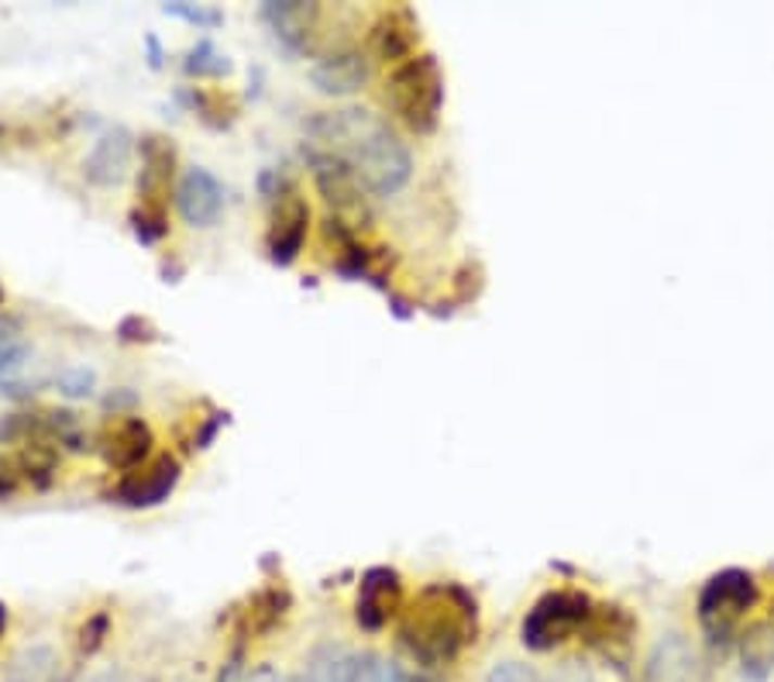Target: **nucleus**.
Listing matches in <instances>:
<instances>
[{
  "mask_svg": "<svg viewBox=\"0 0 774 682\" xmlns=\"http://www.w3.org/2000/svg\"><path fill=\"white\" fill-rule=\"evenodd\" d=\"M314 146L334 152L348 163L361 190L369 197H396L414 176V152L382 122L376 111L344 108L323 111L310 122Z\"/></svg>",
  "mask_w": 774,
  "mask_h": 682,
  "instance_id": "f257e3e1",
  "label": "nucleus"
},
{
  "mask_svg": "<svg viewBox=\"0 0 774 682\" xmlns=\"http://www.w3.org/2000/svg\"><path fill=\"white\" fill-rule=\"evenodd\" d=\"M399 648L423 669H441L479 641V599L461 583H427L403 607Z\"/></svg>",
  "mask_w": 774,
  "mask_h": 682,
  "instance_id": "f03ea898",
  "label": "nucleus"
},
{
  "mask_svg": "<svg viewBox=\"0 0 774 682\" xmlns=\"http://www.w3.org/2000/svg\"><path fill=\"white\" fill-rule=\"evenodd\" d=\"M385 104L414 135H434L444 114V70L434 52H417L385 76Z\"/></svg>",
  "mask_w": 774,
  "mask_h": 682,
  "instance_id": "7ed1b4c3",
  "label": "nucleus"
},
{
  "mask_svg": "<svg viewBox=\"0 0 774 682\" xmlns=\"http://www.w3.org/2000/svg\"><path fill=\"white\" fill-rule=\"evenodd\" d=\"M761 604V583L747 569H720L706 579L696 599L699 628L709 645H729L740 637V620Z\"/></svg>",
  "mask_w": 774,
  "mask_h": 682,
  "instance_id": "20e7f679",
  "label": "nucleus"
},
{
  "mask_svg": "<svg viewBox=\"0 0 774 682\" xmlns=\"http://www.w3.org/2000/svg\"><path fill=\"white\" fill-rule=\"evenodd\" d=\"M596 614V599L585 590H547L534 599V607L526 610L520 624V641L523 648H531L537 655L555 652L564 641H572L575 634L585 631V624Z\"/></svg>",
  "mask_w": 774,
  "mask_h": 682,
  "instance_id": "39448f33",
  "label": "nucleus"
},
{
  "mask_svg": "<svg viewBox=\"0 0 774 682\" xmlns=\"http://www.w3.org/2000/svg\"><path fill=\"white\" fill-rule=\"evenodd\" d=\"M182 479V463L173 452L152 455L145 466H138L117 479V487L107 493L111 504L128 507V510H152L162 507L176 493Z\"/></svg>",
  "mask_w": 774,
  "mask_h": 682,
  "instance_id": "423d86ee",
  "label": "nucleus"
},
{
  "mask_svg": "<svg viewBox=\"0 0 774 682\" xmlns=\"http://www.w3.org/2000/svg\"><path fill=\"white\" fill-rule=\"evenodd\" d=\"M310 220H314V211L296 184L272 200V217H269V231H266V252H269L272 266L290 269L303 255V245H307V235H310Z\"/></svg>",
  "mask_w": 774,
  "mask_h": 682,
  "instance_id": "0eeeda50",
  "label": "nucleus"
},
{
  "mask_svg": "<svg viewBox=\"0 0 774 682\" xmlns=\"http://www.w3.org/2000/svg\"><path fill=\"white\" fill-rule=\"evenodd\" d=\"M303 159H307V169H310V179L320 193L323 204L331 207V214L348 220V214H365L369 217V207H365V200L369 193L361 190V184L355 179V173L348 169V163H341V159L328 149L320 146H303Z\"/></svg>",
  "mask_w": 774,
  "mask_h": 682,
  "instance_id": "6e6552de",
  "label": "nucleus"
},
{
  "mask_svg": "<svg viewBox=\"0 0 774 682\" xmlns=\"http://www.w3.org/2000/svg\"><path fill=\"white\" fill-rule=\"evenodd\" d=\"M420 46V14L410 4H393L376 14L365 35V55L385 66H399L417 55Z\"/></svg>",
  "mask_w": 774,
  "mask_h": 682,
  "instance_id": "1a4fd4ad",
  "label": "nucleus"
},
{
  "mask_svg": "<svg viewBox=\"0 0 774 682\" xmlns=\"http://www.w3.org/2000/svg\"><path fill=\"white\" fill-rule=\"evenodd\" d=\"M403 576L393 566H372L358 579L355 596V624L365 634H379L390 620L403 614Z\"/></svg>",
  "mask_w": 774,
  "mask_h": 682,
  "instance_id": "9d476101",
  "label": "nucleus"
},
{
  "mask_svg": "<svg viewBox=\"0 0 774 682\" xmlns=\"http://www.w3.org/2000/svg\"><path fill=\"white\" fill-rule=\"evenodd\" d=\"M93 449L114 472H131L152 458L155 434H152L145 417L125 414V417H111L107 425L97 431Z\"/></svg>",
  "mask_w": 774,
  "mask_h": 682,
  "instance_id": "9b49d317",
  "label": "nucleus"
},
{
  "mask_svg": "<svg viewBox=\"0 0 774 682\" xmlns=\"http://www.w3.org/2000/svg\"><path fill=\"white\" fill-rule=\"evenodd\" d=\"M293 610V590L287 583H266L244 599V610L234 614V645H252V641L269 637L287 624V617Z\"/></svg>",
  "mask_w": 774,
  "mask_h": 682,
  "instance_id": "f8f14e48",
  "label": "nucleus"
},
{
  "mask_svg": "<svg viewBox=\"0 0 774 682\" xmlns=\"http://www.w3.org/2000/svg\"><path fill=\"white\" fill-rule=\"evenodd\" d=\"M173 204L190 228H214L224 214V204H228V190L211 169L190 166L176 179Z\"/></svg>",
  "mask_w": 774,
  "mask_h": 682,
  "instance_id": "ddd939ff",
  "label": "nucleus"
},
{
  "mask_svg": "<svg viewBox=\"0 0 774 682\" xmlns=\"http://www.w3.org/2000/svg\"><path fill=\"white\" fill-rule=\"evenodd\" d=\"M640 682H709V669L682 631H668L647 652Z\"/></svg>",
  "mask_w": 774,
  "mask_h": 682,
  "instance_id": "4468645a",
  "label": "nucleus"
},
{
  "mask_svg": "<svg viewBox=\"0 0 774 682\" xmlns=\"http://www.w3.org/2000/svg\"><path fill=\"white\" fill-rule=\"evenodd\" d=\"M138 149H141L138 204L169 211V193L176 190V166H179V152L173 146V138L145 135Z\"/></svg>",
  "mask_w": 774,
  "mask_h": 682,
  "instance_id": "2eb2a0df",
  "label": "nucleus"
},
{
  "mask_svg": "<svg viewBox=\"0 0 774 682\" xmlns=\"http://www.w3.org/2000/svg\"><path fill=\"white\" fill-rule=\"evenodd\" d=\"M258 17L269 25V31L276 35V42L303 55L310 52L314 38H317V25H320V4L317 0H262Z\"/></svg>",
  "mask_w": 774,
  "mask_h": 682,
  "instance_id": "dca6fc26",
  "label": "nucleus"
},
{
  "mask_svg": "<svg viewBox=\"0 0 774 682\" xmlns=\"http://www.w3.org/2000/svg\"><path fill=\"white\" fill-rule=\"evenodd\" d=\"M637 631H640L637 617L630 614L626 607H620V604H602V607H596L593 620L585 624L582 637H585L588 648H596V652L609 661V666L626 669L630 648H634Z\"/></svg>",
  "mask_w": 774,
  "mask_h": 682,
  "instance_id": "f3484780",
  "label": "nucleus"
},
{
  "mask_svg": "<svg viewBox=\"0 0 774 682\" xmlns=\"http://www.w3.org/2000/svg\"><path fill=\"white\" fill-rule=\"evenodd\" d=\"M131 155H135V135L128 128H107L97 138L93 149L84 159V176L93 187H120L131 173Z\"/></svg>",
  "mask_w": 774,
  "mask_h": 682,
  "instance_id": "a211bd4d",
  "label": "nucleus"
},
{
  "mask_svg": "<svg viewBox=\"0 0 774 682\" xmlns=\"http://www.w3.org/2000/svg\"><path fill=\"white\" fill-rule=\"evenodd\" d=\"M369 55L355 46H344L320 55L310 70V79L323 97H352L369 84Z\"/></svg>",
  "mask_w": 774,
  "mask_h": 682,
  "instance_id": "6ab92c4d",
  "label": "nucleus"
},
{
  "mask_svg": "<svg viewBox=\"0 0 774 682\" xmlns=\"http://www.w3.org/2000/svg\"><path fill=\"white\" fill-rule=\"evenodd\" d=\"M376 658L379 655L372 652H355V648L334 645V641H323V645L310 652L307 672L303 675L310 682H369Z\"/></svg>",
  "mask_w": 774,
  "mask_h": 682,
  "instance_id": "aec40b11",
  "label": "nucleus"
},
{
  "mask_svg": "<svg viewBox=\"0 0 774 682\" xmlns=\"http://www.w3.org/2000/svg\"><path fill=\"white\" fill-rule=\"evenodd\" d=\"M740 675L747 682H767L774 675V620H758L740 631Z\"/></svg>",
  "mask_w": 774,
  "mask_h": 682,
  "instance_id": "412c9836",
  "label": "nucleus"
},
{
  "mask_svg": "<svg viewBox=\"0 0 774 682\" xmlns=\"http://www.w3.org/2000/svg\"><path fill=\"white\" fill-rule=\"evenodd\" d=\"M63 658L52 645H28L8 661L4 682H55L63 679Z\"/></svg>",
  "mask_w": 774,
  "mask_h": 682,
  "instance_id": "4be33fe9",
  "label": "nucleus"
},
{
  "mask_svg": "<svg viewBox=\"0 0 774 682\" xmlns=\"http://www.w3.org/2000/svg\"><path fill=\"white\" fill-rule=\"evenodd\" d=\"M14 463L22 479H28L35 490H49L59 472V449L49 445V441H25V449L17 452Z\"/></svg>",
  "mask_w": 774,
  "mask_h": 682,
  "instance_id": "5701e85b",
  "label": "nucleus"
},
{
  "mask_svg": "<svg viewBox=\"0 0 774 682\" xmlns=\"http://www.w3.org/2000/svg\"><path fill=\"white\" fill-rule=\"evenodd\" d=\"M179 100H187L200 122L207 125V128H214V131L231 128L234 117H238V104L228 93H220V90H200V87H193V90H182Z\"/></svg>",
  "mask_w": 774,
  "mask_h": 682,
  "instance_id": "b1692460",
  "label": "nucleus"
},
{
  "mask_svg": "<svg viewBox=\"0 0 774 682\" xmlns=\"http://www.w3.org/2000/svg\"><path fill=\"white\" fill-rule=\"evenodd\" d=\"M231 59L224 55L211 38H200V42L182 55V73L196 76V79H224L231 76Z\"/></svg>",
  "mask_w": 774,
  "mask_h": 682,
  "instance_id": "393cba45",
  "label": "nucleus"
},
{
  "mask_svg": "<svg viewBox=\"0 0 774 682\" xmlns=\"http://www.w3.org/2000/svg\"><path fill=\"white\" fill-rule=\"evenodd\" d=\"M282 672H276L269 661L249 666V645H231V655L224 658L217 672V682H279Z\"/></svg>",
  "mask_w": 774,
  "mask_h": 682,
  "instance_id": "a878e982",
  "label": "nucleus"
},
{
  "mask_svg": "<svg viewBox=\"0 0 774 682\" xmlns=\"http://www.w3.org/2000/svg\"><path fill=\"white\" fill-rule=\"evenodd\" d=\"M128 225H131V235L138 238V242L152 249V245H158L162 238L169 235V211L135 204L131 214H128Z\"/></svg>",
  "mask_w": 774,
  "mask_h": 682,
  "instance_id": "bb28decb",
  "label": "nucleus"
},
{
  "mask_svg": "<svg viewBox=\"0 0 774 682\" xmlns=\"http://www.w3.org/2000/svg\"><path fill=\"white\" fill-rule=\"evenodd\" d=\"M111 628H114L111 614H107V610H93V614L84 620V624H79V631H76V658H79V661L93 658L100 648L107 645Z\"/></svg>",
  "mask_w": 774,
  "mask_h": 682,
  "instance_id": "cd10ccee",
  "label": "nucleus"
},
{
  "mask_svg": "<svg viewBox=\"0 0 774 682\" xmlns=\"http://www.w3.org/2000/svg\"><path fill=\"white\" fill-rule=\"evenodd\" d=\"M162 14L179 17V22L196 25L203 31L224 25V11L220 8H214V4H190V0H169V4H162Z\"/></svg>",
  "mask_w": 774,
  "mask_h": 682,
  "instance_id": "c85d7f7f",
  "label": "nucleus"
},
{
  "mask_svg": "<svg viewBox=\"0 0 774 682\" xmlns=\"http://www.w3.org/2000/svg\"><path fill=\"white\" fill-rule=\"evenodd\" d=\"M52 387L63 393L66 400H87L97 390V372L87 369V366H69L63 372H55Z\"/></svg>",
  "mask_w": 774,
  "mask_h": 682,
  "instance_id": "c756f323",
  "label": "nucleus"
},
{
  "mask_svg": "<svg viewBox=\"0 0 774 682\" xmlns=\"http://www.w3.org/2000/svg\"><path fill=\"white\" fill-rule=\"evenodd\" d=\"M28 358H31L28 338H14V341H8V345H0V387L17 383L25 366H28Z\"/></svg>",
  "mask_w": 774,
  "mask_h": 682,
  "instance_id": "7c9ffc66",
  "label": "nucleus"
},
{
  "mask_svg": "<svg viewBox=\"0 0 774 682\" xmlns=\"http://www.w3.org/2000/svg\"><path fill=\"white\" fill-rule=\"evenodd\" d=\"M114 334H117V341H125V345H155V341L162 338V331L152 325L145 314H125L117 320Z\"/></svg>",
  "mask_w": 774,
  "mask_h": 682,
  "instance_id": "2f4dec72",
  "label": "nucleus"
},
{
  "mask_svg": "<svg viewBox=\"0 0 774 682\" xmlns=\"http://www.w3.org/2000/svg\"><path fill=\"white\" fill-rule=\"evenodd\" d=\"M231 425V411H211L207 417H200V425L193 431V441H190V449L193 452H207L217 445V438L220 431Z\"/></svg>",
  "mask_w": 774,
  "mask_h": 682,
  "instance_id": "473e14b6",
  "label": "nucleus"
},
{
  "mask_svg": "<svg viewBox=\"0 0 774 682\" xmlns=\"http://www.w3.org/2000/svg\"><path fill=\"white\" fill-rule=\"evenodd\" d=\"M482 266L479 263H461V269L455 273V296H458V304H468V300H475L479 290H482Z\"/></svg>",
  "mask_w": 774,
  "mask_h": 682,
  "instance_id": "72a5a7b5",
  "label": "nucleus"
},
{
  "mask_svg": "<svg viewBox=\"0 0 774 682\" xmlns=\"http://www.w3.org/2000/svg\"><path fill=\"white\" fill-rule=\"evenodd\" d=\"M369 682H437V679H431L427 672H410V669L396 666V661L376 658V669H372Z\"/></svg>",
  "mask_w": 774,
  "mask_h": 682,
  "instance_id": "f704fd0d",
  "label": "nucleus"
},
{
  "mask_svg": "<svg viewBox=\"0 0 774 682\" xmlns=\"http://www.w3.org/2000/svg\"><path fill=\"white\" fill-rule=\"evenodd\" d=\"M485 682H541V675L531 666H523V661H496Z\"/></svg>",
  "mask_w": 774,
  "mask_h": 682,
  "instance_id": "c9c22d12",
  "label": "nucleus"
},
{
  "mask_svg": "<svg viewBox=\"0 0 774 682\" xmlns=\"http://www.w3.org/2000/svg\"><path fill=\"white\" fill-rule=\"evenodd\" d=\"M100 407H104L107 414H114V417H125V414H131L138 407V393L131 387H117V390H111L104 400H100Z\"/></svg>",
  "mask_w": 774,
  "mask_h": 682,
  "instance_id": "e433bc0d",
  "label": "nucleus"
},
{
  "mask_svg": "<svg viewBox=\"0 0 774 682\" xmlns=\"http://www.w3.org/2000/svg\"><path fill=\"white\" fill-rule=\"evenodd\" d=\"M17 483H22L17 463H14V458H0V500H11L17 493Z\"/></svg>",
  "mask_w": 774,
  "mask_h": 682,
  "instance_id": "4c0bfd02",
  "label": "nucleus"
},
{
  "mask_svg": "<svg viewBox=\"0 0 774 682\" xmlns=\"http://www.w3.org/2000/svg\"><path fill=\"white\" fill-rule=\"evenodd\" d=\"M14 338H25L22 317H14V314H0V345H8V341H14Z\"/></svg>",
  "mask_w": 774,
  "mask_h": 682,
  "instance_id": "58836bf2",
  "label": "nucleus"
},
{
  "mask_svg": "<svg viewBox=\"0 0 774 682\" xmlns=\"http://www.w3.org/2000/svg\"><path fill=\"white\" fill-rule=\"evenodd\" d=\"M145 49H149V66H152V70L166 66V52H162V46H158L155 35H145Z\"/></svg>",
  "mask_w": 774,
  "mask_h": 682,
  "instance_id": "ea45409f",
  "label": "nucleus"
},
{
  "mask_svg": "<svg viewBox=\"0 0 774 682\" xmlns=\"http://www.w3.org/2000/svg\"><path fill=\"white\" fill-rule=\"evenodd\" d=\"M385 296H390V311H393L396 317H403V320H406V317L414 314V311H410V304H406V296H399V293H393V290L385 293Z\"/></svg>",
  "mask_w": 774,
  "mask_h": 682,
  "instance_id": "a19ab883",
  "label": "nucleus"
},
{
  "mask_svg": "<svg viewBox=\"0 0 774 682\" xmlns=\"http://www.w3.org/2000/svg\"><path fill=\"white\" fill-rule=\"evenodd\" d=\"M8 624H11V614H8V604H0V637H4V631H8Z\"/></svg>",
  "mask_w": 774,
  "mask_h": 682,
  "instance_id": "79ce46f5",
  "label": "nucleus"
},
{
  "mask_svg": "<svg viewBox=\"0 0 774 682\" xmlns=\"http://www.w3.org/2000/svg\"><path fill=\"white\" fill-rule=\"evenodd\" d=\"M279 682H310L307 675H282Z\"/></svg>",
  "mask_w": 774,
  "mask_h": 682,
  "instance_id": "37998d69",
  "label": "nucleus"
},
{
  "mask_svg": "<svg viewBox=\"0 0 774 682\" xmlns=\"http://www.w3.org/2000/svg\"><path fill=\"white\" fill-rule=\"evenodd\" d=\"M8 304V290H4V283H0V307Z\"/></svg>",
  "mask_w": 774,
  "mask_h": 682,
  "instance_id": "c03bdc74",
  "label": "nucleus"
},
{
  "mask_svg": "<svg viewBox=\"0 0 774 682\" xmlns=\"http://www.w3.org/2000/svg\"><path fill=\"white\" fill-rule=\"evenodd\" d=\"M55 682H73V675H69V672H66V675H63V679H55Z\"/></svg>",
  "mask_w": 774,
  "mask_h": 682,
  "instance_id": "a18cd8bd",
  "label": "nucleus"
},
{
  "mask_svg": "<svg viewBox=\"0 0 774 682\" xmlns=\"http://www.w3.org/2000/svg\"><path fill=\"white\" fill-rule=\"evenodd\" d=\"M0 135H4V125H0Z\"/></svg>",
  "mask_w": 774,
  "mask_h": 682,
  "instance_id": "49530a36",
  "label": "nucleus"
},
{
  "mask_svg": "<svg viewBox=\"0 0 774 682\" xmlns=\"http://www.w3.org/2000/svg\"><path fill=\"white\" fill-rule=\"evenodd\" d=\"M0 441H4V434H0Z\"/></svg>",
  "mask_w": 774,
  "mask_h": 682,
  "instance_id": "de8ad7c7",
  "label": "nucleus"
},
{
  "mask_svg": "<svg viewBox=\"0 0 774 682\" xmlns=\"http://www.w3.org/2000/svg\"><path fill=\"white\" fill-rule=\"evenodd\" d=\"M771 610H774V604H771Z\"/></svg>",
  "mask_w": 774,
  "mask_h": 682,
  "instance_id": "09e8293b",
  "label": "nucleus"
}]
</instances>
